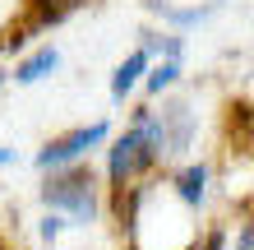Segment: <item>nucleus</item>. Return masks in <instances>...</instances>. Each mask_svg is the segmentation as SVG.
I'll use <instances>...</instances> for the list:
<instances>
[{
	"instance_id": "f257e3e1",
	"label": "nucleus",
	"mask_w": 254,
	"mask_h": 250,
	"mask_svg": "<svg viewBox=\"0 0 254 250\" xmlns=\"http://www.w3.org/2000/svg\"><path fill=\"white\" fill-rule=\"evenodd\" d=\"M37 195H42V204H47V213H65L74 227L97 223V213H102V185H97V171L88 163L47 171V181H42Z\"/></svg>"
},
{
	"instance_id": "f03ea898",
	"label": "nucleus",
	"mask_w": 254,
	"mask_h": 250,
	"mask_svg": "<svg viewBox=\"0 0 254 250\" xmlns=\"http://www.w3.org/2000/svg\"><path fill=\"white\" fill-rule=\"evenodd\" d=\"M107 135H111V125H107V121L74 125V130H65V135L47 139V149H42L33 163H37V171H61V167H74V163H83V158L93 153L97 144H107Z\"/></svg>"
},
{
	"instance_id": "7ed1b4c3",
	"label": "nucleus",
	"mask_w": 254,
	"mask_h": 250,
	"mask_svg": "<svg viewBox=\"0 0 254 250\" xmlns=\"http://www.w3.org/2000/svg\"><path fill=\"white\" fill-rule=\"evenodd\" d=\"M157 125H162V139H167V158L190 149V139H194V111L185 107V102H162Z\"/></svg>"
},
{
	"instance_id": "20e7f679",
	"label": "nucleus",
	"mask_w": 254,
	"mask_h": 250,
	"mask_svg": "<svg viewBox=\"0 0 254 250\" xmlns=\"http://www.w3.org/2000/svg\"><path fill=\"white\" fill-rule=\"evenodd\" d=\"M167 185H171V195H176V199H181L185 209L194 213V209H199V204L208 199V167H203V163H190V167H181V171H176Z\"/></svg>"
},
{
	"instance_id": "39448f33",
	"label": "nucleus",
	"mask_w": 254,
	"mask_h": 250,
	"mask_svg": "<svg viewBox=\"0 0 254 250\" xmlns=\"http://www.w3.org/2000/svg\"><path fill=\"white\" fill-rule=\"evenodd\" d=\"M148 65H153V56H148L143 47H139V51H129L125 61L116 65V75H111V97H116V102H125V97L134 93V83L148 75Z\"/></svg>"
},
{
	"instance_id": "423d86ee",
	"label": "nucleus",
	"mask_w": 254,
	"mask_h": 250,
	"mask_svg": "<svg viewBox=\"0 0 254 250\" xmlns=\"http://www.w3.org/2000/svg\"><path fill=\"white\" fill-rule=\"evenodd\" d=\"M56 65H61V51H56V47H37L33 56H23V61H19L14 83H42L47 75H56Z\"/></svg>"
},
{
	"instance_id": "0eeeda50",
	"label": "nucleus",
	"mask_w": 254,
	"mask_h": 250,
	"mask_svg": "<svg viewBox=\"0 0 254 250\" xmlns=\"http://www.w3.org/2000/svg\"><path fill=\"white\" fill-rule=\"evenodd\" d=\"M181 79V61H162V65H148V75H143V83H148V93H167V88Z\"/></svg>"
},
{
	"instance_id": "6e6552de",
	"label": "nucleus",
	"mask_w": 254,
	"mask_h": 250,
	"mask_svg": "<svg viewBox=\"0 0 254 250\" xmlns=\"http://www.w3.org/2000/svg\"><path fill=\"white\" fill-rule=\"evenodd\" d=\"M42 241H47V246H56V241H61V232H65V223H61V218H56V213H47V218H42Z\"/></svg>"
},
{
	"instance_id": "1a4fd4ad",
	"label": "nucleus",
	"mask_w": 254,
	"mask_h": 250,
	"mask_svg": "<svg viewBox=\"0 0 254 250\" xmlns=\"http://www.w3.org/2000/svg\"><path fill=\"white\" fill-rule=\"evenodd\" d=\"M47 5H51L56 14H61V19H69L74 9H83V5H93V0H47Z\"/></svg>"
},
{
	"instance_id": "9d476101",
	"label": "nucleus",
	"mask_w": 254,
	"mask_h": 250,
	"mask_svg": "<svg viewBox=\"0 0 254 250\" xmlns=\"http://www.w3.org/2000/svg\"><path fill=\"white\" fill-rule=\"evenodd\" d=\"M236 250H254V227L241 223V232H236Z\"/></svg>"
},
{
	"instance_id": "9b49d317",
	"label": "nucleus",
	"mask_w": 254,
	"mask_h": 250,
	"mask_svg": "<svg viewBox=\"0 0 254 250\" xmlns=\"http://www.w3.org/2000/svg\"><path fill=\"white\" fill-rule=\"evenodd\" d=\"M5 163H14V149H0V167H5Z\"/></svg>"
},
{
	"instance_id": "f8f14e48",
	"label": "nucleus",
	"mask_w": 254,
	"mask_h": 250,
	"mask_svg": "<svg viewBox=\"0 0 254 250\" xmlns=\"http://www.w3.org/2000/svg\"><path fill=\"white\" fill-rule=\"evenodd\" d=\"M0 83H5V70H0Z\"/></svg>"
}]
</instances>
